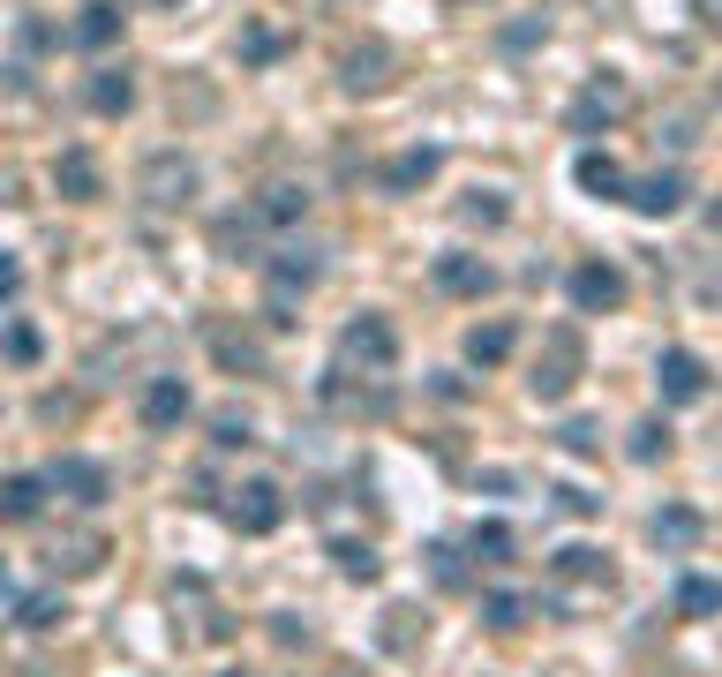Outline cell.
<instances>
[{"mask_svg":"<svg viewBox=\"0 0 722 677\" xmlns=\"http://www.w3.org/2000/svg\"><path fill=\"white\" fill-rule=\"evenodd\" d=\"M340 362H362L369 377H384V369L399 362V338H391V324H384L377 309H362V316L340 332Z\"/></svg>","mask_w":722,"mask_h":677,"instance_id":"obj_1","label":"cell"},{"mask_svg":"<svg viewBox=\"0 0 722 677\" xmlns=\"http://www.w3.org/2000/svg\"><path fill=\"white\" fill-rule=\"evenodd\" d=\"M580 362H588V354H580V332H572V324H557V332H550V354L535 362L527 391H535V399H564V391L580 384Z\"/></svg>","mask_w":722,"mask_h":677,"instance_id":"obj_2","label":"cell"},{"mask_svg":"<svg viewBox=\"0 0 722 677\" xmlns=\"http://www.w3.org/2000/svg\"><path fill=\"white\" fill-rule=\"evenodd\" d=\"M143 196H151L159 212L188 204V196H196V159H181V151H151V159H143Z\"/></svg>","mask_w":722,"mask_h":677,"instance_id":"obj_3","label":"cell"},{"mask_svg":"<svg viewBox=\"0 0 722 677\" xmlns=\"http://www.w3.org/2000/svg\"><path fill=\"white\" fill-rule=\"evenodd\" d=\"M655 391H662V407H700V399H708V362L685 354V346H670V354L655 362Z\"/></svg>","mask_w":722,"mask_h":677,"instance_id":"obj_4","label":"cell"},{"mask_svg":"<svg viewBox=\"0 0 722 677\" xmlns=\"http://www.w3.org/2000/svg\"><path fill=\"white\" fill-rule=\"evenodd\" d=\"M324 279V264L309 249H287L279 264H271V324H294V294H309Z\"/></svg>","mask_w":722,"mask_h":677,"instance_id":"obj_5","label":"cell"},{"mask_svg":"<svg viewBox=\"0 0 722 677\" xmlns=\"http://www.w3.org/2000/svg\"><path fill=\"white\" fill-rule=\"evenodd\" d=\"M45 490H61L68 505H106V497H114V474L98 460H76V452H68V460L45 466Z\"/></svg>","mask_w":722,"mask_h":677,"instance_id":"obj_6","label":"cell"},{"mask_svg":"<svg viewBox=\"0 0 722 677\" xmlns=\"http://www.w3.org/2000/svg\"><path fill=\"white\" fill-rule=\"evenodd\" d=\"M685 173L678 166H662V173H647V181H625V204H633L639 218H670V212H685Z\"/></svg>","mask_w":722,"mask_h":677,"instance_id":"obj_7","label":"cell"},{"mask_svg":"<svg viewBox=\"0 0 722 677\" xmlns=\"http://www.w3.org/2000/svg\"><path fill=\"white\" fill-rule=\"evenodd\" d=\"M226 519H234L241 535H271V527L287 519V497H279L271 482H249V490H234V505H226Z\"/></svg>","mask_w":722,"mask_h":677,"instance_id":"obj_8","label":"cell"},{"mask_svg":"<svg viewBox=\"0 0 722 677\" xmlns=\"http://www.w3.org/2000/svg\"><path fill=\"white\" fill-rule=\"evenodd\" d=\"M564 287H572V301H580L588 316H602V309H617V301H625V271H617V264H580Z\"/></svg>","mask_w":722,"mask_h":677,"instance_id":"obj_9","label":"cell"},{"mask_svg":"<svg viewBox=\"0 0 722 677\" xmlns=\"http://www.w3.org/2000/svg\"><path fill=\"white\" fill-rule=\"evenodd\" d=\"M625 106H633V90H625L617 76H610V68H602V84L588 90L580 106H572V128H580V136H595V128H610L617 114H625Z\"/></svg>","mask_w":722,"mask_h":677,"instance_id":"obj_10","label":"cell"},{"mask_svg":"<svg viewBox=\"0 0 722 677\" xmlns=\"http://www.w3.org/2000/svg\"><path fill=\"white\" fill-rule=\"evenodd\" d=\"M136 415H143V429H181V415H188V384L181 377H151L143 399H136Z\"/></svg>","mask_w":722,"mask_h":677,"instance_id":"obj_11","label":"cell"},{"mask_svg":"<svg viewBox=\"0 0 722 677\" xmlns=\"http://www.w3.org/2000/svg\"><path fill=\"white\" fill-rule=\"evenodd\" d=\"M572 181L595 196V204H625V166L610 159V151H580V166H572Z\"/></svg>","mask_w":722,"mask_h":677,"instance_id":"obj_12","label":"cell"},{"mask_svg":"<svg viewBox=\"0 0 722 677\" xmlns=\"http://www.w3.org/2000/svg\"><path fill=\"white\" fill-rule=\"evenodd\" d=\"M437 287H444V294H460V301H474V294H489V287H497V271H489L482 256H437Z\"/></svg>","mask_w":722,"mask_h":677,"instance_id":"obj_13","label":"cell"},{"mask_svg":"<svg viewBox=\"0 0 722 677\" xmlns=\"http://www.w3.org/2000/svg\"><path fill=\"white\" fill-rule=\"evenodd\" d=\"M39 512H45V474H8V482H0V519L23 527V519H39Z\"/></svg>","mask_w":722,"mask_h":677,"instance_id":"obj_14","label":"cell"},{"mask_svg":"<svg viewBox=\"0 0 722 677\" xmlns=\"http://www.w3.org/2000/svg\"><path fill=\"white\" fill-rule=\"evenodd\" d=\"M437 166H444V151H437V143H422V151H399V159L384 166V189H391V196H407V189H422Z\"/></svg>","mask_w":722,"mask_h":677,"instance_id":"obj_15","label":"cell"},{"mask_svg":"<svg viewBox=\"0 0 722 677\" xmlns=\"http://www.w3.org/2000/svg\"><path fill=\"white\" fill-rule=\"evenodd\" d=\"M53 189H61L68 204H90V196H98V166H90V151H61V159H53Z\"/></svg>","mask_w":722,"mask_h":677,"instance_id":"obj_16","label":"cell"},{"mask_svg":"<svg viewBox=\"0 0 722 677\" xmlns=\"http://www.w3.org/2000/svg\"><path fill=\"white\" fill-rule=\"evenodd\" d=\"M700 535H708V519H700L692 505H662L655 512V542H662V550H692Z\"/></svg>","mask_w":722,"mask_h":677,"instance_id":"obj_17","label":"cell"},{"mask_svg":"<svg viewBox=\"0 0 722 677\" xmlns=\"http://www.w3.org/2000/svg\"><path fill=\"white\" fill-rule=\"evenodd\" d=\"M121 23H128V15H121V8H114V0H90L84 15H76V31H68V39H76V45H90V53H98V45H114V39H121Z\"/></svg>","mask_w":722,"mask_h":677,"instance_id":"obj_18","label":"cell"},{"mask_svg":"<svg viewBox=\"0 0 722 677\" xmlns=\"http://www.w3.org/2000/svg\"><path fill=\"white\" fill-rule=\"evenodd\" d=\"M557 580H580V588H610L617 572H610V557H602V550L572 542V550H557Z\"/></svg>","mask_w":722,"mask_h":677,"instance_id":"obj_19","label":"cell"},{"mask_svg":"<svg viewBox=\"0 0 722 677\" xmlns=\"http://www.w3.org/2000/svg\"><path fill=\"white\" fill-rule=\"evenodd\" d=\"M84 98H90V114H128L136 106V84H128V68H98Z\"/></svg>","mask_w":722,"mask_h":677,"instance_id":"obj_20","label":"cell"},{"mask_svg":"<svg viewBox=\"0 0 722 677\" xmlns=\"http://www.w3.org/2000/svg\"><path fill=\"white\" fill-rule=\"evenodd\" d=\"M212 249L226 256V264H263V256H256V218H218Z\"/></svg>","mask_w":722,"mask_h":677,"instance_id":"obj_21","label":"cell"},{"mask_svg":"<svg viewBox=\"0 0 722 677\" xmlns=\"http://www.w3.org/2000/svg\"><path fill=\"white\" fill-rule=\"evenodd\" d=\"M467 557H474V565H511V527H505V519H474Z\"/></svg>","mask_w":722,"mask_h":677,"instance_id":"obj_22","label":"cell"},{"mask_svg":"<svg viewBox=\"0 0 722 677\" xmlns=\"http://www.w3.org/2000/svg\"><path fill=\"white\" fill-rule=\"evenodd\" d=\"M505 354H511V324H474L467 332V362L474 369H497Z\"/></svg>","mask_w":722,"mask_h":677,"instance_id":"obj_23","label":"cell"},{"mask_svg":"<svg viewBox=\"0 0 722 677\" xmlns=\"http://www.w3.org/2000/svg\"><path fill=\"white\" fill-rule=\"evenodd\" d=\"M384 68H391V53H384V45L346 53V90H384Z\"/></svg>","mask_w":722,"mask_h":677,"instance_id":"obj_24","label":"cell"},{"mask_svg":"<svg viewBox=\"0 0 722 677\" xmlns=\"http://www.w3.org/2000/svg\"><path fill=\"white\" fill-rule=\"evenodd\" d=\"M301 212H309L301 189H263V204H256V218H271V226H294Z\"/></svg>","mask_w":722,"mask_h":677,"instance_id":"obj_25","label":"cell"},{"mask_svg":"<svg viewBox=\"0 0 722 677\" xmlns=\"http://www.w3.org/2000/svg\"><path fill=\"white\" fill-rule=\"evenodd\" d=\"M212 354L226 369H263V346L256 338H234V332H212Z\"/></svg>","mask_w":722,"mask_h":677,"instance_id":"obj_26","label":"cell"},{"mask_svg":"<svg viewBox=\"0 0 722 677\" xmlns=\"http://www.w3.org/2000/svg\"><path fill=\"white\" fill-rule=\"evenodd\" d=\"M678 610H685V617H715V610H722V588H715V580H700V572H692V580L678 588Z\"/></svg>","mask_w":722,"mask_h":677,"instance_id":"obj_27","label":"cell"},{"mask_svg":"<svg viewBox=\"0 0 722 677\" xmlns=\"http://www.w3.org/2000/svg\"><path fill=\"white\" fill-rule=\"evenodd\" d=\"M332 565H340L346 580H377V550L369 542H332Z\"/></svg>","mask_w":722,"mask_h":677,"instance_id":"obj_28","label":"cell"},{"mask_svg":"<svg viewBox=\"0 0 722 677\" xmlns=\"http://www.w3.org/2000/svg\"><path fill=\"white\" fill-rule=\"evenodd\" d=\"M429 572H437V588H467V557L452 542H429Z\"/></svg>","mask_w":722,"mask_h":677,"instance_id":"obj_29","label":"cell"},{"mask_svg":"<svg viewBox=\"0 0 722 677\" xmlns=\"http://www.w3.org/2000/svg\"><path fill=\"white\" fill-rule=\"evenodd\" d=\"M61 565H68V572H98V565H106V542H68V550H53V572H61Z\"/></svg>","mask_w":722,"mask_h":677,"instance_id":"obj_30","label":"cell"},{"mask_svg":"<svg viewBox=\"0 0 722 677\" xmlns=\"http://www.w3.org/2000/svg\"><path fill=\"white\" fill-rule=\"evenodd\" d=\"M557 444H564L572 460H595V452H602V429L595 422H564V429H557Z\"/></svg>","mask_w":722,"mask_h":677,"instance_id":"obj_31","label":"cell"},{"mask_svg":"<svg viewBox=\"0 0 722 677\" xmlns=\"http://www.w3.org/2000/svg\"><path fill=\"white\" fill-rule=\"evenodd\" d=\"M61 617H68V602H53V594H31V602H23V625H31V633H53Z\"/></svg>","mask_w":722,"mask_h":677,"instance_id":"obj_32","label":"cell"},{"mask_svg":"<svg viewBox=\"0 0 722 677\" xmlns=\"http://www.w3.org/2000/svg\"><path fill=\"white\" fill-rule=\"evenodd\" d=\"M662 452H670V429H662V422H639L633 429V460L647 466V460H662Z\"/></svg>","mask_w":722,"mask_h":677,"instance_id":"obj_33","label":"cell"},{"mask_svg":"<svg viewBox=\"0 0 722 677\" xmlns=\"http://www.w3.org/2000/svg\"><path fill=\"white\" fill-rule=\"evenodd\" d=\"M482 617H489L497 633H511V625L527 617V602H519V594H489V602H482Z\"/></svg>","mask_w":722,"mask_h":677,"instance_id":"obj_34","label":"cell"},{"mask_svg":"<svg viewBox=\"0 0 722 677\" xmlns=\"http://www.w3.org/2000/svg\"><path fill=\"white\" fill-rule=\"evenodd\" d=\"M460 212H467L474 226H497V218H505V196H497V189H474V196L460 204Z\"/></svg>","mask_w":722,"mask_h":677,"instance_id":"obj_35","label":"cell"},{"mask_svg":"<svg viewBox=\"0 0 722 677\" xmlns=\"http://www.w3.org/2000/svg\"><path fill=\"white\" fill-rule=\"evenodd\" d=\"M384 617H391V625H384V647H414V617H422V610L399 602V610H384Z\"/></svg>","mask_w":722,"mask_h":677,"instance_id":"obj_36","label":"cell"},{"mask_svg":"<svg viewBox=\"0 0 722 677\" xmlns=\"http://www.w3.org/2000/svg\"><path fill=\"white\" fill-rule=\"evenodd\" d=\"M550 497H557L564 512H572V519H588V512L602 505V497H588V490H572V482H564V490H550Z\"/></svg>","mask_w":722,"mask_h":677,"instance_id":"obj_37","label":"cell"},{"mask_svg":"<svg viewBox=\"0 0 722 677\" xmlns=\"http://www.w3.org/2000/svg\"><path fill=\"white\" fill-rule=\"evenodd\" d=\"M218 444H226V452L249 444V415H218Z\"/></svg>","mask_w":722,"mask_h":677,"instance_id":"obj_38","label":"cell"},{"mask_svg":"<svg viewBox=\"0 0 722 677\" xmlns=\"http://www.w3.org/2000/svg\"><path fill=\"white\" fill-rule=\"evenodd\" d=\"M271 53H279L271 31H249V39H241V61H271Z\"/></svg>","mask_w":722,"mask_h":677,"instance_id":"obj_39","label":"cell"},{"mask_svg":"<svg viewBox=\"0 0 722 677\" xmlns=\"http://www.w3.org/2000/svg\"><path fill=\"white\" fill-rule=\"evenodd\" d=\"M8 294H23V264H15V256H0V301Z\"/></svg>","mask_w":722,"mask_h":677,"instance_id":"obj_40","label":"cell"},{"mask_svg":"<svg viewBox=\"0 0 722 677\" xmlns=\"http://www.w3.org/2000/svg\"><path fill=\"white\" fill-rule=\"evenodd\" d=\"M0 588H8V565H0Z\"/></svg>","mask_w":722,"mask_h":677,"instance_id":"obj_41","label":"cell"},{"mask_svg":"<svg viewBox=\"0 0 722 677\" xmlns=\"http://www.w3.org/2000/svg\"><path fill=\"white\" fill-rule=\"evenodd\" d=\"M159 8H173V0H159Z\"/></svg>","mask_w":722,"mask_h":677,"instance_id":"obj_42","label":"cell"},{"mask_svg":"<svg viewBox=\"0 0 722 677\" xmlns=\"http://www.w3.org/2000/svg\"><path fill=\"white\" fill-rule=\"evenodd\" d=\"M234 677H241V670H234Z\"/></svg>","mask_w":722,"mask_h":677,"instance_id":"obj_43","label":"cell"}]
</instances>
